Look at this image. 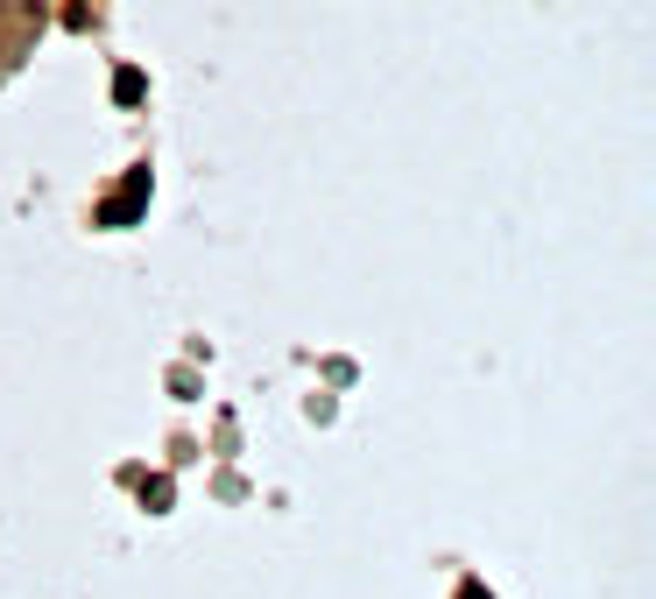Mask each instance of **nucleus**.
<instances>
[{"mask_svg": "<svg viewBox=\"0 0 656 599\" xmlns=\"http://www.w3.org/2000/svg\"><path fill=\"white\" fill-rule=\"evenodd\" d=\"M113 100H121V106L142 100V71H121V79H113Z\"/></svg>", "mask_w": 656, "mask_h": 599, "instance_id": "nucleus-1", "label": "nucleus"}]
</instances>
